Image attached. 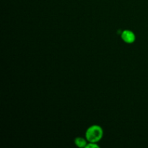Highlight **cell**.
I'll return each instance as SVG.
<instances>
[{
    "label": "cell",
    "instance_id": "obj_1",
    "mask_svg": "<svg viewBox=\"0 0 148 148\" xmlns=\"http://www.w3.org/2000/svg\"><path fill=\"white\" fill-rule=\"evenodd\" d=\"M103 136V130L98 126H92L90 127L86 132L87 140L90 143H96L99 141Z\"/></svg>",
    "mask_w": 148,
    "mask_h": 148
},
{
    "label": "cell",
    "instance_id": "obj_2",
    "mask_svg": "<svg viewBox=\"0 0 148 148\" xmlns=\"http://www.w3.org/2000/svg\"><path fill=\"white\" fill-rule=\"evenodd\" d=\"M121 37H122L123 40L124 41L129 43H132L135 40L134 34L132 31H130V30H125V31L123 32L122 34H121Z\"/></svg>",
    "mask_w": 148,
    "mask_h": 148
},
{
    "label": "cell",
    "instance_id": "obj_3",
    "mask_svg": "<svg viewBox=\"0 0 148 148\" xmlns=\"http://www.w3.org/2000/svg\"><path fill=\"white\" fill-rule=\"evenodd\" d=\"M75 144L79 147H86V141L84 140L83 138H81V137H77V138L75 140Z\"/></svg>",
    "mask_w": 148,
    "mask_h": 148
},
{
    "label": "cell",
    "instance_id": "obj_4",
    "mask_svg": "<svg viewBox=\"0 0 148 148\" xmlns=\"http://www.w3.org/2000/svg\"><path fill=\"white\" fill-rule=\"evenodd\" d=\"M86 147H88V148L98 147V145H95V144H92V143H90V144L88 145H86Z\"/></svg>",
    "mask_w": 148,
    "mask_h": 148
}]
</instances>
